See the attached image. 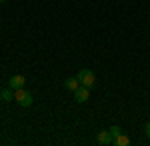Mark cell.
I'll return each instance as SVG.
<instances>
[{"label": "cell", "instance_id": "obj_10", "mask_svg": "<svg viewBox=\"0 0 150 146\" xmlns=\"http://www.w3.org/2000/svg\"><path fill=\"white\" fill-rule=\"evenodd\" d=\"M144 132H146V136H148V138H150V122L146 124V128H144Z\"/></svg>", "mask_w": 150, "mask_h": 146}, {"label": "cell", "instance_id": "obj_6", "mask_svg": "<svg viewBox=\"0 0 150 146\" xmlns=\"http://www.w3.org/2000/svg\"><path fill=\"white\" fill-rule=\"evenodd\" d=\"M0 100L2 102H10V100H14V90L8 86V88H2L0 90Z\"/></svg>", "mask_w": 150, "mask_h": 146}, {"label": "cell", "instance_id": "obj_5", "mask_svg": "<svg viewBox=\"0 0 150 146\" xmlns=\"http://www.w3.org/2000/svg\"><path fill=\"white\" fill-rule=\"evenodd\" d=\"M96 142H98V144H102V146L112 144V134H110V130H102L100 134L96 136Z\"/></svg>", "mask_w": 150, "mask_h": 146}, {"label": "cell", "instance_id": "obj_1", "mask_svg": "<svg viewBox=\"0 0 150 146\" xmlns=\"http://www.w3.org/2000/svg\"><path fill=\"white\" fill-rule=\"evenodd\" d=\"M14 100L18 102V104H22L24 108H28V106H32L34 98H32V94L26 88H18V90H14Z\"/></svg>", "mask_w": 150, "mask_h": 146}, {"label": "cell", "instance_id": "obj_8", "mask_svg": "<svg viewBox=\"0 0 150 146\" xmlns=\"http://www.w3.org/2000/svg\"><path fill=\"white\" fill-rule=\"evenodd\" d=\"M64 86H66L68 90H72V92H74L76 88H80L82 84H80V80L76 78V76H72V78H66V82H64Z\"/></svg>", "mask_w": 150, "mask_h": 146}, {"label": "cell", "instance_id": "obj_7", "mask_svg": "<svg viewBox=\"0 0 150 146\" xmlns=\"http://www.w3.org/2000/svg\"><path fill=\"white\" fill-rule=\"evenodd\" d=\"M112 144H116V146H128V144H130V138L122 132V134H118V136L112 138Z\"/></svg>", "mask_w": 150, "mask_h": 146}, {"label": "cell", "instance_id": "obj_2", "mask_svg": "<svg viewBox=\"0 0 150 146\" xmlns=\"http://www.w3.org/2000/svg\"><path fill=\"white\" fill-rule=\"evenodd\" d=\"M76 78L80 80V84L86 86V88H92L94 82H96V76H94V72L90 70V68H82L80 72L76 74Z\"/></svg>", "mask_w": 150, "mask_h": 146}, {"label": "cell", "instance_id": "obj_4", "mask_svg": "<svg viewBox=\"0 0 150 146\" xmlns=\"http://www.w3.org/2000/svg\"><path fill=\"white\" fill-rule=\"evenodd\" d=\"M24 84H26V78H24L22 74H14V76H10V80H8V86H10L12 90L24 88Z\"/></svg>", "mask_w": 150, "mask_h": 146}, {"label": "cell", "instance_id": "obj_3", "mask_svg": "<svg viewBox=\"0 0 150 146\" xmlns=\"http://www.w3.org/2000/svg\"><path fill=\"white\" fill-rule=\"evenodd\" d=\"M90 98V88H86V86H80V88L74 90V100L78 102V104H86V100Z\"/></svg>", "mask_w": 150, "mask_h": 146}, {"label": "cell", "instance_id": "obj_11", "mask_svg": "<svg viewBox=\"0 0 150 146\" xmlns=\"http://www.w3.org/2000/svg\"><path fill=\"white\" fill-rule=\"evenodd\" d=\"M2 2H6V0H0V4H2Z\"/></svg>", "mask_w": 150, "mask_h": 146}, {"label": "cell", "instance_id": "obj_9", "mask_svg": "<svg viewBox=\"0 0 150 146\" xmlns=\"http://www.w3.org/2000/svg\"><path fill=\"white\" fill-rule=\"evenodd\" d=\"M110 134H112V138L118 136V134H122V128H120V126H112V128H110Z\"/></svg>", "mask_w": 150, "mask_h": 146}]
</instances>
